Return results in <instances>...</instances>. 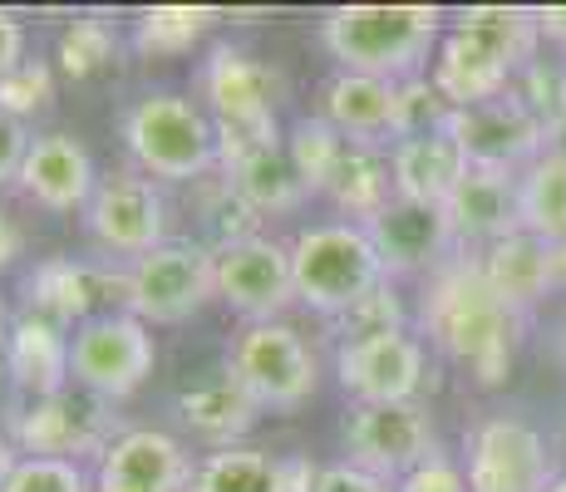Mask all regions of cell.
Segmentation results:
<instances>
[{"label":"cell","instance_id":"cell-1","mask_svg":"<svg viewBox=\"0 0 566 492\" xmlns=\"http://www.w3.org/2000/svg\"><path fill=\"white\" fill-rule=\"evenodd\" d=\"M419 325L429 335V345H439L453 365L468 369V379H478L483 389H497L513 375L527 315L513 311L503 295L488 286L473 251H459L449 266H439L429 276Z\"/></svg>","mask_w":566,"mask_h":492},{"label":"cell","instance_id":"cell-2","mask_svg":"<svg viewBox=\"0 0 566 492\" xmlns=\"http://www.w3.org/2000/svg\"><path fill=\"white\" fill-rule=\"evenodd\" d=\"M542 30L527 6H468L449 20L439 54L429 64L433 90L453 108H473L507 94L513 80L537 60Z\"/></svg>","mask_w":566,"mask_h":492},{"label":"cell","instance_id":"cell-3","mask_svg":"<svg viewBox=\"0 0 566 492\" xmlns=\"http://www.w3.org/2000/svg\"><path fill=\"white\" fill-rule=\"evenodd\" d=\"M443 30L439 6H335L321 20V40L340 70L389 84L419 80Z\"/></svg>","mask_w":566,"mask_h":492},{"label":"cell","instance_id":"cell-4","mask_svg":"<svg viewBox=\"0 0 566 492\" xmlns=\"http://www.w3.org/2000/svg\"><path fill=\"white\" fill-rule=\"evenodd\" d=\"M128 158L154 182H198L217 168V124L198 98L144 94L118 118Z\"/></svg>","mask_w":566,"mask_h":492},{"label":"cell","instance_id":"cell-5","mask_svg":"<svg viewBox=\"0 0 566 492\" xmlns=\"http://www.w3.org/2000/svg\"><path fill=\"white\" fill-rule=\"evenodd\" d=\"M291 276H296V301L306 311L340 321L369 291L385 286V261L365 227L355 222H321L296 232L291 242Z\"/></svg>","mask_w":566,"mask_h":492},{"label":"cell","instance_id":"cell-6","mask_svg":"<svg viewBox=\"0 0 566 492\" xmlns=\"http://www.w3.org/2000/svg\"><path fill=\"white\" fill-rule=\"evenodd\" d=\"M217 295V247L172 237L124 266V305L144 325H182Z\"/></svg>","mask_w":566,"mask_h":492},{"label":"cell","instance_id":"cell-7","mask_svg":"<svg viewBox=\"0 0 566 492\" xmlns=\"http://www.w3.org/2000/svg\"><path fill=\"white\" fill-rule=\"evenodd\" d=\"M345 463L365 468V473L399 483L429 458H439V433H433V414L423 399L405 404H350L340 423Z\"/></svg>","mask_w":566,"mask_h":492},{"label":"cell","instance_id":"cell-8","mask_svg":"<svg viewBox=\"0 0 566 492\" xmlns=\"http://www.w3.org/2000/svg\"><path fill=\"white\" fill-rule=\"evenodd\" d=\"M227 375L256 399V409H301L315 394V355L286 321L247 325L227 349Z\"/></svg>","mask_w":566,"mask_h":492},{"label":"cell","instance_id":"cell-9","mask_svg":"<svg viewBox=\"0 0 566 492\" xmlns=\"http://www.w3.org/2000/svg\"><path fill=\"white\" fill-rule=\"evenodd\" d=\"M154 325H144L128 311H104L74 331V389L94 399H128L154 375Z\"/></svg>","mask_w":566,"mask_h":492},{"label":"cell","instance_id":"cell-10","mask_svg":"<svg viewBox=\"0 0 566 492\" xmlns=\"http://www.w3.org/2000/svg\"><path fill=\"white\" fill-rule=\"evenodd\" d=\"M114 404L94 399L84 389H64L54 399H30L25 409L10 414L6 439L15 443L20 458H64V463H80V458H104V448L118 439L114 433Z\"/></svg>","mask_w":566,"mask_h":492},{"label":"cell","instance_id":"cell-11","mask_svg":"<svg viewBox=\"0 0 566 492\" xmlns=\"http://www.w3.org/2000/svg\"><path fill=\"white\" fill-rule=\"evenodd\" d=\"M468 492H552L557 463L527 419L497 414L468 433Z\"/></svg>","mask_w":566,"mask_h":492},{"label":"cell","instance_id":"cell-12","mask_svg":"<svg viewBox=\"0 0 566 492\" xmlns=\"http://www.w3.org/2000/svg\"><path fill=\"white\" fill-rule=\"evenodd\" d=\"M217 301L247 325L281 321L286 305H296V276H291V247L276 237H242L217 247Z\"/></svg>","mask_w":566,"mask_h":492},{"label":"cell","instance_id":"cell-13","mask_svg":"<svg viewBox=\"0 0 566 492\" xmlns=\"http://www.w3.org/2000/svg\"><path fill=\"white\" fill-rule=\"evenodd\" d=\"M84 227L108 257H148L168 237V202H163L158 182L144 172H108L94 188L90 207H84Z\"/></svg>","mask_w":566,"mask_h":492},{"label":"cell","instance_id":"cell-14","mask_svg":"<svg viewBox=\"0 0 566 492\" xmlns=\"http://www.w3.org/2000/svg\"><path fill=\"white\" fill-rule=\"evenodd\" d=\"M335 375L355 404H405L429 385V349L419 335L389 331L335 345Z\"/></svg>","mask_w":566,"mask_h":492},{"label":"cell","instance_id":"cell-15","mask_svg":"<svg viewBox=\"0 0 566 492\" xmlns=\"http://www.w3.org/2000/svg\"><path fill=\"white\" fill-rule=\"evenodd\" d=\"M443 134L463 148L468 168H503V172H522L547 153V128L532 118V108L507 90L488 104L473 108H453L449 128Z\"/></svg>","mask_w":566,"mask_h":492},{"label":"cell","instance_id":"cell-16","mask_svg":"<svg viewBox=\"0 0 566 492\" xmlns=\"http://www.w3.org/2000/svg\"><path fill=\"white\" fill-rule=\"evenodd\" d=\"M198 90L212 124H252V118H276V104L286 98V74L247 50L212 45L198 70Z\"/></svg>","mask_w":566,"mask_h":492},{"label":"cell","instance_id":"cell-17","mask_svg":"<svg viewBox=\"0 0 566 492\" xmlns=\"http://www.w3.org/2000/svg\"><path fill=\"white\" fill-rule=\"evenodd\" d=\"M369 242H375L379 261H385V276H419V271H439L453 261V251H459V237H453L449 227V212L443 207H423V202H405V197H395V202L385 207V212L375 217V222L365 227Z\"/></svg>","mask_w":566,"mask_h":492},{"label":"cell","instance_id":"cell-18","mask_svg":"<svg viewBox=\"0 0 566 492\" xmlns=\"http://www.w3.org/2000/svg\"><path fill=\"white\" fill-rule=\"evenodd\" d=\"M192 458L163 429H124L94 468V492H192Z\"/></svg>","mask_w":566,"mask_h":492},{"label":"cell","instance_id":"cell-19","mask_svg":"<svg viewBox=\"0 0 566 492\" xmlns=\"http://www.w3.org/2000/svg\"><path fill=\"white\" fill-rule=\"evenodd\" d=\"M449 227L463 251H488L522 232V172L468 168L459 192L443 202Z\"/></svg>","mask_w":566,"mask_h":492},{"label":"cell","instance_id":"cell-20","mask_svg":"<svg viewBox=\"0 0 566 492\" xmlns=\"http://www.w3.org/2000/svg\"><path fill=\"white\" fill-rule=\"evenodd\" d=\"M321 118L345 144L395 148L399 144V84L340 70L321 94Z\"/></svg>","mask_w":566,"mask_h":492},{"label":"cell","instance_id":"cell-21","mask_svg":"<svg viewBox=\"0 0 566 492\" xmlns=\"http://www.w3.org/2000/svg\"><path fill=\"white\" fill-rule=\"evenodd\" d=\"M15 188L45 212H80L99 188V172H94L90 148L74 134H40L30 144V158L20 168Z\"/></svg>","mask_w":566,"mask_h":492},{"label":"cell","instance_id":"cell-22","mask_svg":"<svg viewBox=\"0 0 566 492\" xmlns=\"http://www.w3.org/2000/svg\"><path fill=\"white\" fill-rule=\"evenodd\" d=\"M6 365L10 379L25 399H54L74 385V335L70 325L50 321V315H15L6 341Z\"/></svg>","mask_w":566,"mask_h":492},{"label":"cell","instance_id":"cell-23","mask_svg":"<svg viewBox=\"0 0 566 492\" xmlns=\"http://www.w3.org/2000/svg\"><path fill=\"white\" fill-rule=\"evenodd\" d=\"M108 291L124 295V271H118V276H108V271L90 266V261L50 257V261H40V266L25 276V301H30L25 311L50 315V321L74 325V331H80L84 321L104 315L99 301Z\"/></svg>","mask_w":566,"mask_h":492},{"label":"cell","instance_id":"cell-24","mask_svg":"<svg viewBox=\"0 0 566 492\" xmlns=\"http://www.w3.org/2000/svg\"><path fill=\"white\" fill-rule=\"evenodd\" d=\"M389 172H395V197L423 202V207H443L453 192H459L468 158H463V148L439 128V134L399 138V144L389 148Z\"/></svg>","mask_w":566,"mask_h":492},{"label":"cell","instance_id":"cell-25","mask_svg":"<svg viewBox=\"0 0 566 492\" xmlns=\"http://www.w3.org/2000/svg\"><path fill=\"white\" fill-rule=\"evenodd\" d=\"M473 257H478V266H483L488 286L522 315L547 291H557V281H552V242H542V237H532V232H513L507 242L473 251Z\"/></svg>","mask_w":566,"mask_h":492},{"label":"cell","instance_id":"cell-26","mask_svg":"<svg viewBox=\"0 0 566 492\" xmlns=\"http://www.w3.org/2000/svg\"><path fill=\"white\" fill-rule=\"evenodd\" d=\"M256 399L237 385L232 375L212 379V385H198L178 399V419L188 433H198L202 443H217V448H242V439L252 433L256 423Z\"/></svg>","mask_w":566,"mask_h":492},{"label":"cell","instance_id":"cell-27","mask_svg":"<svg viewBox=\"0 0 566 492\" xmlns=\"http://www.w3.org/2000/svg\"><path fill=\"white\" fill-rule=\"evenodd\" d=\"M325 197L335 202V212L350 217L355 227H369L389 202H395V172H389V153L385 148H365L350 144L335 168Z\"/></svg>","mask_w":566,"mask_h":492},{"label":"cell","instance_id":"cell-28","mask_svg":"<svg viewBox=\"0 0 566 492\" xmlns=\"http://www.w3.org/2000/svg\"><path fill=\"white\" fill-rule=\"evenodd\" d=\"M222 178L232 182V192L242 197L252 212H296V207L311 197L306 188H301L296 168H291L286 144L261 148V153H252V158L232 163Z\"/></svg>","mask_w":566,"mask_h":492},{"label":"cell","instance_id":"cell-29","mask_svg":"<svg viewBox=\"0 0 566 492\" xmlns=\"http://www.w3.org/2000/svg\"><path fill=\"white\" fill-rule=\"evenodd\" d=\"M522 232L552 247L566 242V153L557 148L522 168Z\"/></svg>","mask_w":566,"mask_h":492},{"label":"cell","instance_id":"cell-30","mask_svg":"<svg viewBox=\"0 0 566 492\" xmlns=\"http://www.w3.org/2000/svg\"><path fill=\"white\" fill-rule=\"evenodd\" d=\"M217 20H222V10L212 6H154L134 20V50L148 54V60L188 54Z\"/></svg>","mask_w":566,"mask_h":492},{"label":"cell","instance_id":"cell-31","mask_svg":"<svg viewBox=\"0 0 566 492\" xmlns=\"http://www.w3.org/2000/svg\"><path fill=\"white\" fill-rule=\"evenodd\" d=\"M192 492H281V458L261 448H217L192 473Z\"/></svg>","mask_w":566,"mask_h":492},{"label":"cell","instance_id":"cell-32","mask_svg":"<svg viewBox=\"0 0 566 492\" xmlns=\"http://www.w3.org/2000/svg\"><path fill=\"white\" fill-rule=\"evenodd\" d=\"M345 148H350V144H345V138L335 134L321 114L296 118V124H291V134H286V158H291L301 188H306L311 197H325L335 168H340V158H345Z\"/></svg>","mask_w":566,"mask_h":492},{"label":"cell","instance_id":"cell-33","mask_svg":"<svg viewBox=\"0 0 566 492\" xmlns=\"http://www.w3.org/2000/svg\"><path fill=\"white\" fill-rule=\"evenodd\" d=\"M513 94L532 108V118H537V124L547 128V138H552L566 124V54L562 60L537 54V60H532L527 70L513 80Z\"/></svg>","mask_w":566,"mask_h":492},{"label":"cell","instance_id":"cell-34","mask_svg":"<svg viewBox=\"0 0 566 492\" xmlns=\"http://www.w3.org/2000/svg\"><path fill=\"white\" fill-rule=\"evenodd\" d=\"M118 64V30L104 20H74L60 35V70L70 80H94V74Z\"/></svg>","mask_w":566,"mask_h":492},{"label":"cell","instance_id":"cell-35","mask_svg":"<svg viewBox=\"0 0 566 492\" xmlns=\"http://www.w3.org/2000/svg\"><path fill=\"white\" fill-rule=\"evenodd\" d=\"M50 104H54V74L45 60H25L0 80V114L20 118V124L30 114H45Z\"/></svg>","mask_w":566,"mask_h":492},{"label":"cell","instance_id":"cell-36","mask_svg":"<svg viewBox=\"0 0 566 492\" xmlns=\"http://www.w3.org/2000/svg\"><path fill=\"white\" fill-rule=\"evenodd\" d=\"M389 331H409L405 325V301H399L395 281H385L379 291H369L350 315L335 321V335H340V341H365V335H389Z\"/></svg>","mask_w":566,"mask_h":492},{"label":"cell","instance_id":"cell-37","mask_svg":"<svg viewBox=\"0 0 566 492\" xmlns=\"http://www.w3.org/2000/svg\"><path fill=\"white\" fill-rule=\"evenodd\" d=\"M449 118H453V104L433 90L429 74L399 84V138L439 134V128H449Z\"/></svg>","mask_w":566,"mask_h":492},{"label":"cell","instance_id":"cell-38","mask_svg":"<svg viewBox=\"0 0 566 492\" xmlns=\"http://www.w3.org/2000/svg\"><path fill=\"white\" fill-rule=\"evenodd\" d=\"M6 492H94V478L64 458H20Z\"/></svg>","mask_w":566,"mask_h":492},{"label":"cell","instance_id":"cell-39","mask_svg":"<svg viewBox=\"0 0 566 492\" xmlns=\"http://www.w3.org/2000/svg\"><path fill=\"white\" fill-rule=\"evenodd\" d=\"M395 492H468V473L453 458H429L423 468H413L409 478H399Z\"/></svg>","mask_w":566,"mask_h":492},{"label":"cell","instance_id":"cell-40","mask_svg":"<svg viewBox=\"0 0 566 492\" xmlns=\"http://www.w3.org/2000/svg\"><path fill=\"white\" fill-rule=\"evenodd\" d=\"M30 128L20 124V118L0 114V182H20V168H25L30 158Z\"/></svg>","mask_w":566,"mask_h":492},{"label":"cell","instance_id":"cell-41","mask_svg":"<svg viewBox=\"0 0 566 492\" xmlns=\"http://www.w3.org/2000/svg\"><path fill=\"white\" fill-rule=\"evenodd\" d=\"M315 492H395V483H385V478L365 473L355 463H331V468H321Z\"/></svg>","mask_w":566,"mask_h":492},{"label":"cell","instance_id":"cell-42","mask_svg":"<svg viewBox=\"0 0 566 492\" xmlns=\"http://www.w3.org/2000/svg\"><path fill=\"white\" fill-rule=\"evenodd\" d=\"M25 60H30L25 54V25H20L15 10H0V80Z\"/></svg>","mask_w":566,"mask_h":492},{"label":"cell","instance_id":"cell-43","mask_svg":"<svg viewBox=\"0 0 566 492\" xmlns=\"http://www.w3.org/2000/svg\"><path fill=\"white\" fill-rule=\"evenodd\" d=\"M321 483V468L306 453H286L281 458V492H315Z\"/></svg>","mask_w":566,"mask_h":492},{"label":"cell","instance_id":"cell-44","mask_svg":"<svg viewBox=\"0 0 566 492\" xmlns=\"http://www.w3.org/2000/svg\"><path fill=\"white\" fill-rule=\"evenodd\" d=\"M20 251H25V232L15 227V217L0 207V271H10L20 261Z\"/></svg>","mask_w":566,"mask_h":492},{"label":"cell","instance_id":"cell-45","mask_svg":"<svg viewBox=\"0 0 566 492\" xmlns=\"http://www.w3.org/2000/svg\"><path fill=\"white\" fill-rule=\"evenodd\" d=\"M537 30H542V40H547V45L566 50V6H542L537 10Z\"/></svg>","mask_w":566,"mask_h":492},{"label":"cell","instance_id":"cell-46","mask_svg":"<svg viewBox=\"0 0 566 492\" xmlns=\"http://www.w3.org/2000/svg\"><path fill=\"white\" fill-rule=\"evenodd\" d=\"M15 463H20V453H15V443L0 433V492H6V483H10V473H15Z\"/></svg>","mask_w":566,"mask_h":492},{"label":"cell","instance_id":"cell-47","mask_svg":"<svg viewBox=\"0 0 566 492\" xmlns=\"http://www.w3.org/2000/svg\"><path fill=\"white\" fill-rule=\"evenodd\" d=\"M552 281H557V291H566V242L552 247Z\"/></svg>","mask_w":566,"mask_h":492},{"label":"cell","instance_id":"cell-48","mask_svg":"<svg viewBox=\"0 0 566 492\" xmlns=\"http://www.w3.org/2000/svg\"><path fill=\"white\" fill-rule=\"evenodd\" d=\"M10 325H15V321H10V311H6V295H0V349H6V341H10Z\"/></svg>","mask_w":566,"mask_h":492},{"label":"cell","instance_id":"cell-49","mask_svg":"<svg viewBox=\"0 0 566 492\" xmlns=\"http://www.w3.org/2000/svg\"><path fill=\"white\" fill-rule=\"evenodd\" d=\"M6 385H15V379H10V365H6V349H0V399H6Z\"/></svg>","mask_w":566,"mask_h":492},{"label":"cell","instance_id":"cell-50","mask_svg":"<svg viewBox=\"0 0 566 492\" xmlns=\"http://www.w3.org/2000/svg\"><path fill=\"white\" fill-rule=\"evenodd\" d=\"M547 148H557V153H566V124H562V128H557V134H552V138H547Z\"/></svg>","mask_w":566,"mask_h":492},{"label":"cell","instance_id":"cell-51","mask_svg":"<svg viewBox=\"0 0 566 492\" xmlns=\"http://www.w3.org/2000/svg\"><path fill=\"white\" fill-rule=\"evenodd\" d=\"M557 349H562V365H566V315H562V331H557Z\"/></svg>","mask_w":566,"mask_h":492},{"label":"cell","instance_id":"cell-52","mask_svg":"<svg viewBox=\"0 0 566 492\" xmlns=\"http://www.w3.org/2000/svg\"><path fill=\"white\" fill-rule=\"evenodd\" d=\"M552 492H566V478H557V483H552Z\"/></svg>","mask_w":566,"mask_h":492},{"label":"cell","instance_id":"cell-53","mask_svg":"<svg viewBox=\"0 0 566 492\" xmlns=\"http://www.w3.org/2000/svg\"><path fill=\"white\" fill-rule=\"evenodd\" d=\"M562 448H566V429H562Z\"/></svg>","mask_w":566,"mask_h":492}]
</instances>
